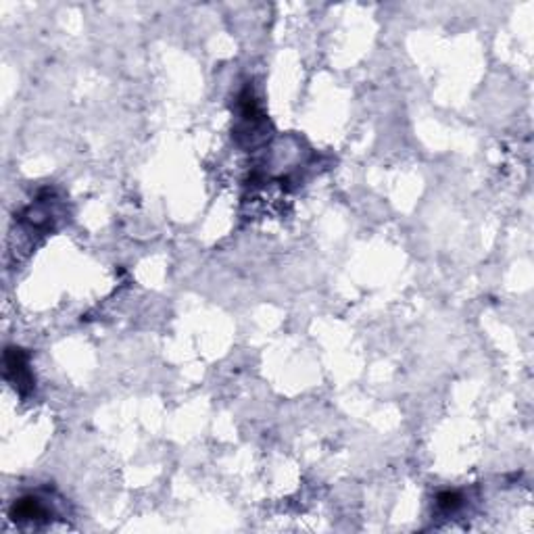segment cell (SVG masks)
Listing matches in <instances>:
<instances>
[{"instance_id":"obj_1","label":"cell","mask_w":534,"mask_h":534,"mask_svg":"<svg viewBox=\"0 0 534 534\" xmlns=\"http://www.w3.org/2000/svg\"><path fill=\"white\" fill-rule=\"evenodd\" d=\"M459 495L455 493H443V495H438V507H443V509H455L459 505Z\"/></svg>"}]
</instances>
